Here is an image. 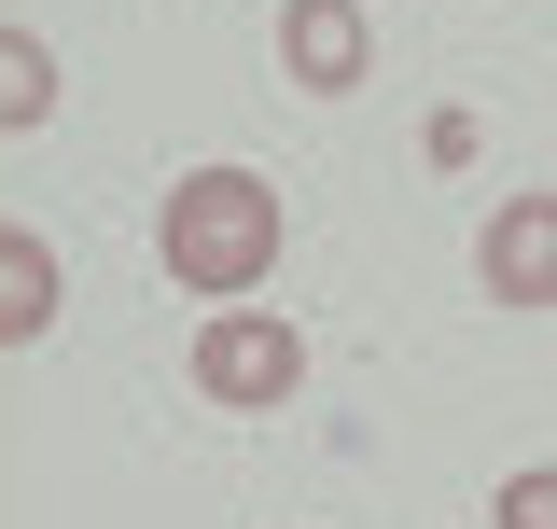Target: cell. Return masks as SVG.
Returning <instances> with one entry per match:
<instances>
[{"label": "cell", "mask_w": 557, "mask_h": 529, "mask_svg": "<svg viewBox=\"0 0 557 529\" xmlns=\"http://www.w3.org/2000/svg\"><path fill=\"white\" fill-rule=\"evenodd\" d=\"M278 182H251V168H182L168 182V209H153V264L196 293V307H251L278 279Z\"/></svg>", "instance_id": "obj_1"}, {"label": "cell", "mask_w": 557, "mask_h": 529, "mask_svg": "<svg viewBox=\"0 0 557 529\" xmlns=\"http://www.w3.org/2000/svg\"><path fill=\"white\" fill-rule=\"evenodd\" d=\"M196 391L209 404H293L307 391V334L278 307H209L196 321Z\"/></svg>", "instance_id": "obj_2"}, {"label": "cell", "mask_w": 557, "mask_h": 529, "mask_svg": "<svg viewBox=\"0 0 557 529\" xmlns=\"http://www.w3.org/2000/svg\"><path fill=\"white\" fill-rule=\"evenodd\" d=\"M376 70V28H362V0H278V84H307V98H348Z\"/></svg>", "instance_id": "obj_3"}, {"label": "cell", "mask_w": 557, "mask_h": 529, "mask_svg": "<svg viewBox=\"0 0 557 529\" xmlns=\"http://www.w3.org/2000/svg\"><path fill=\"white\" fill-rule=\"evenodd\" d=\"M474 279H487V307H557V196H502L487 209Z\"/></svg>", "instance_id": "obj_4"}, {"label": "cell", "mask_w": 557, "mask_h": 529, "mask_svg": "<svg viewBox=\"0 0 557 529\" xmlns=\"http://www.w3.org/2000/svg\"><path fill=\"white\" fill-rule=\"evenodd\" d=\"M42 334H57V251L14 223L0 237V348H42Z\"/></svg>", "instance_id": "obj_5"}, {"label": "cell", "mask_w": 557, "mask_h": 529, "mask_svg": "<svg viewBox=\"0 0 557 529\" xmlns=\"http://www.w3.org/2000/svg\"><path fill=\"white\" fill-rule=\"evenodd\" d=\"M57 112V57H42V28H14L0 42V126H42Z\"/></svg>", "instance_id": "obj_6"}, {"label": "cell", "mask_w": 557, "mask_h": 529, "mask_svg": "<svg viewBox=\"0 0 557 529\" xmlns=\"http://www.w3.org/2000/svg\"><path fill=\"white\" fill-rule=\"evenodd\" d=\"M487 529H557V473H502V502H487Z\"/></svg>", "instance_id": "obj_7"}]
</instances>
